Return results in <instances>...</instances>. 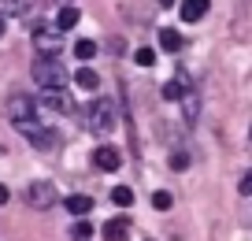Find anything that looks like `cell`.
I'll use <instances>...</instances> for the list:
<instances>
[{"mask_svg":"<svg viewBox=\"0 0 252 241\" xmlns=\"http://www.w3.org/2000/svg\"><path fill=\"white\" fill-rule=\"evenodd\" d=\"M93 164L100 167V171H119V167H123V152H119L115 145H100L93 152Z\"/></svg>","mask_w":252,"mask_h":241,"instance_id":"obj_6","label":"cell"},{"mask_svg":"<svg viewBox=\"0 0 252 241\" xmlns=\"http://www.w3.org/2000/svg\"><path fill=\"white\" fill-rule=\"evenodd\" d=\"M74 56H78L82 63H86V60H93V56H96V41H86V37H82V41H74Z\"/></svg>","mask_w":252,"mask_h":241,"instance_id":"obj_19","label":"cell"},{"mask_svg":"<svg viewBox=\"0 0 252 241\" xmlns=\"http://www.w3.org/2000/svg\"><path fill=\"white\" fill-rule=\"evenodd\" d=\"M8 197H11V193H8V186L0 182V204H8Z\"/></svg>","mask_w":252,"mask_h":241,"instance_id":"obj_25","label":"cell"},{"mask_svg":"<svg viewBox=\"0 0 252 241\" xmlns=\"http://www.w3.org/2000/svg\"><path fill=\"white\" fill-rule=\"evenodd\" d=\"M78 19H82V11L78 8H63L60 15H56V30H74V26H78Z\"/></svg>","mask_w":252,"mask_h":241,"instance_id":"obj_14","label":"cell"},{"mask_svg":"<svg viewBox=\"0 0 252 241\" xmlns=\"http://www.w3.org/2000/svg\"><path fill=\"white\" fill-rule=\"evenodd\" d=\"M41 108H52V111H60V115H71L74 104H71V97H67V89H45V93H41Z\"/></svg>","mask_w":252,"mask_h":241,"instance_id":"obj_5","label":"cell"},{"mask_svg":"<svg viewBox=\"0 0 252 241\" xmlns=\"http://www.w3.org/2000/svg\"><path fill=\"white\" fill-rule=\"evenodd\" d=\"M182 45H186V37L178 30H159V48L163 52H182Z\"/></svg>","mask_w":252,"mask_h":241,"instance_id":"obj_13","label":"cell"},{"mask_svg":"<svg viewBox=\"0 0 252 241\" xmlns=\"http://www.w3.org/2000/svg\"><path fill=\"white\" fill-rule=\"evenodd\" d=\"M89 130L93 134L115 130V104L111 101H93V108H89Z\"/></svg>","mask_w":252,"mask_h":241,"instance_id":"obj_2","label":"cell"},{"mask_svg":"<svg viewBox=\"0 0 252 241\" xmlns=\"http://www.w3.org/2000/svg\"><path fill=\"white\" fill-rule=\"evenodd\" d=\"M63 208L71 211V215H89V211H93V197H86V193H74V197H67V201H63Z\"/></svg>","mask_w":252,"mask_h":241,"instance_id":"obj_12","label":"cell"},{"mask_svg":"<svg viewBox=\"0 0 252 241\" xmlns=\"http://www.w3.org/2000/svg\"><path fill=\"white\" fill-rule=\"evenodd\" d=\"M89 234H93V226H89L86 219H78V223L71 226V238H74V241H89Z\"/></svg>","mask_w":252,"mask_h":241,"instance_id":"obj_21","label":"cell"},{"mask_svg":"<svg viewBox=\"0 0 252 241\" xmlns=\"http://www.w3.org/2000/svg\"><path fill=\"white\" fill-rule=\"evenodd\" d=\"M171 167H174V171H186V167H189V156L186 152H174L171 156Z\"/></svg>","mask_w":252,"mask_h":241,"instance_id":"obj_23","label":"cell"},{"mask_svg":"<svg viewBox=\"0 0 252 241\" xmlns=\"http://www.w3.org/2000/svg\"><path fill=\"white\" fill-rule=\"evenodd\" d=\"M0 37H4V19H0Z\"/></svg>","mask_w":252,"mask_h":241,"instance_id":"obj_27","label":"cell"},{"mask_svg":"<svg viewBox=\"0 0 252 241\" xmlns=\"http://www.w3.org/2000/svg\"><path fill=\"white\" fill-rule=\"evenodd\" d=\"M8 115H11V123H23V119H33V101L30 97H11V104H8Z\"/></svg>","mask_w":252,"mask_h":241,"instance_id":"obj_8","label":"cell"},{"mask_svg":"<svg viewBox=\"0 0 252 241\" xmlns=\"http://www.w3.org/2000/svg\"><path fill=\"white\" fill-rule=\"evenodd\" d=\"M178 104H182V111H186V123H193V119L200 115V101H197V93H193V89H189Z\"/></svg>","mask_w":252,"mask_h":241,"instance_id":"obj_16","label":"cell"},{"mask_svg":"<svg viewBox=\"0 0 252 241\" xmlns=\"http://www.w3.org/2000/svg\"><path fill=\"white\" fill-rule=\"evenodd\" d=\"M212 8V0H182V19L186 23H200Z\"/></svg>","mask_w":252,"mask_h":241,"instance_id":"obj_10","label":"cell"},{"mask_svg":"<svg viewBox=\"0 0 252 241\" xmlns=\"http://www.w3.org/2000/svg\"><path fill=\"white\" fill-rule=\"evenodd\" d=\"M33 37H37V56H56L60 52V34H48L45 26H37Z\"/></svg>","mask_w":252,"mask_h":241,"instance_id":"obj_9","label":"cell"},{"mask_svg":"<svg viewBox=\"0 0 252 241\" xmlns=\"http://www.w3.org/2000/svg\"><path fill=\"white\" fill-rule=\"evenodd\" d=\"M171 204H174V197L167 193V189H156V193H152V208L156 211H171Z\"/></svg>","mask_w":252,"mask_h":241,"instance_id":"obj_20","label":"cell"},{"mask_svg":"<svg viewBox=\"0 0 252 241\" xmlns=\"http://www.w3.org/2000/svg\"><path fill=\"white\" fill-rule=\"evenodd\" d=\"M241 193H245V197H252V171H245V178H241Z\"/></svg>","mask_w":252,"mask_h":241,"instance_id":"obj_24","label":"cell"},{"mask_svg":"<svg viewBox=\"0 0 252 241\" xmlns=\"http://www.w3.org/2000/svg\"><path fill=\"white\" fill-rule=\"evenodd\" d=\"M111 201H115L119 208H130V204H134V189L130 186H115L111 189Z\"/></svg>","mask_w":252,"mask_h":241,"instance_id":"obj_18","label":"cell"},{"mask_svg":"<svg viewBox=\"0 0 252 241\" xmlns=\"http://www.w3.org/2000/svg\"><path fill=\"white\" fill-rule=\"evenodd\" d=\"M249 138H252V130H249Z\"/></svg>","mask_w":252,"mask_h":241,"instance_id":"obj_28","label":"cell"},{"mask_svg":"<svg viewBox=\"0 0 252 241\" xmlns=\"http://www.w3.org/2000/svg\"><path fill=\"white\" fill-rule=\"evenodd\" d=\"M134 60L141 63V67H152V63H156V52H152V48H137V52H134Z\"/></svg>","mask_w":252,"mask_h":241,"instance_id":"obj_22","label":"cell"},{"mask_svg":"<svg viewBox=\"0 0 252 241\" xmlns=\"http://www.w3.org/2000/svg\"><path fill=\"white\" fill-rule=\"evenodd\" d=\"M74 82H78V89H96L100 86V74L89 70V67H82V70H74Z\"/></svg>","mask_w":252,"mask_h":241,"instance_id":"obj_15","label":"cell"},{"mask_svg":"<svg viewBox=\"0 0 252 241\" xmlns=\"http://www.w3.org/2000/svg\"><path fill=\"white\" fill-rule=\"evenodd\" d=\"M26 8H30V0H0V11H4V15H26Z\"/></svg>","mask_w":252,"mask_h":241,"instance_id":"obj_17","label":"cell"},{"mask_svg":"<svg viewBox=\"0 0 252 241\" xmlns=\"http://www.w3.org/2000/svg\"><path fill=\"white\" fill-rule=\"evenodd\" d=\"M33 82H37L41 89H63L67 70H63V63L56 60V56H37V60H33Z\"/></svg>","mask_w":252,"mask_h":241,"instance_id":"obj_1","label":"cell"},{"mask_svg":"<svg viewBox=\"0 0 252 241\" xmlns=\"http://www.w3.org/2000/svg\"><path fill=\"white\" fill-rule=\"evenodd\" d=\"M159 4H163V8H171V4H174V0H159Z\"/></svg>","mask_w":252,"mask_h":241,"instance_id":"obj_26","label":"cell"},{"mask_svg":"<svg viewBox=\"0 0 252 241\" xmlns=\"http://www.w3.org/2000/svg\"><path fill=\"white\" fill-rule=\"evenodd\" d=\"M15 130L23 134L30 145H37V148H52L56 145V138H52V130H45V126L37 123V119H23V123H15Z\"/></svg>","mask_w":252,"mask_h":241,"instance_id":"obj_3","label":"cell"},{"mask_svg":"<svg viewBox=\"0 0 252 241\" xmlns=\"http://www.w3.org/2000/svg\"><path fill=\"white\" fill-rule=\"evenodd\" d=\"M26 201H30L33 208H52L60 197H56V186H52V182H33V186L26 189Z\"/></svg>","mask_w":252,"mask_h":241,"instance_id":"obj_4","label":"cell"},{"mask_svg":"<svg viewBox=\"0 0 252 241\" xmlns=\"http://www.w3.org/2000/svg\"><path fill=\"white\" fill-rule=\"evenodd\" d=\"M104 241H130V219H108L104 223Z\"/></svg>","mask_w":252,"mask_h":241,"instance_id":"obj_7","label":"cell"},{"mask_svg":"<svg viewBox=\"0 0 252 241\" xmlns=\"http://www.w3.org/2000/svg\"><path fill=\"white\" fill-rule=\"evenodd\" d=\"M186 93H189V74H186V70H182L178 78H171V82L163 86V101H182Z\"/></svg>","mask_w":252,"mask_h":241,"instance_id":"obj_11","label":"cell"}]
</instances>
